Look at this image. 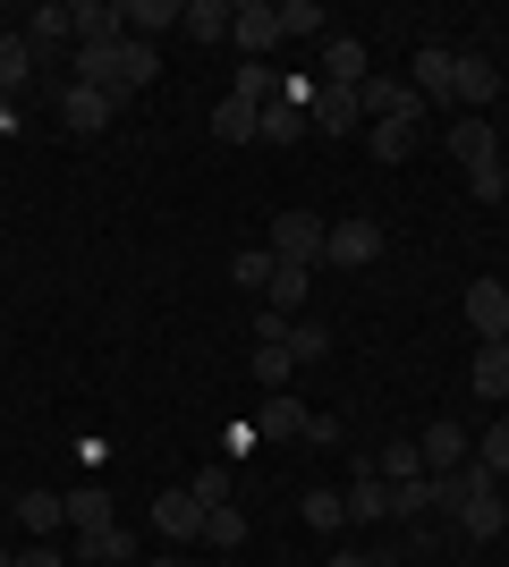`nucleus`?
I'll list each match as a JSON object with an SVG mask.
<instances>
[{
    "label": "nucleus",
    "mask_w": 509,
    "mask_h": 567,
    "mask_svg": "<svg viewBox=\"0 0 509 567\" xmlns=\"http://www.w3.org/2000/svg\"><path fill=\"white\" fill-rule=\"evenodd\" d=\"M315 432V406L289 399V390H272L264 406H255V441H306Z\"/></svg>",
    "instance_id": "39448f33"
},
{
    "label": "nucleus",
    "mask_w": 509,
    "mask_h": 567,
    "mask_svg": "<svg viewBox=\"0 0 509 567\" xmlns=\"http://www.w3.org/2000/svg\"><path fill=\"white\" fill-rule=\"evenodd\" d=\"M187 492L204 499V508H221V499H230V466H204V474H195V483H187Z\"/></svg>",
    "instance_id": "e433bc0d"
},
{
    "label": "nucleus",
    "mask_w": 509,
    "mask_h": 567,
    "mask_svg": "<svg viewBox=\"0 0 509 567\" xmlns=\"http://www.w3.org/2000/svg\"><path fill=\"white\" fill-rule=\"evenodd\" d=\"M281 348H289V364H323V355H332V331H323V322H289Z\"/></svg>",
    "instance_id": "5701e85b"
},
{
    "label": "nucleus",
    "mask_w": 509,
    "mask_h": 567,
    "mask_svg": "<svg viewBox=\"0 0 509 567\" xmlns=\"http://www.w3.org/2000/svg\"><path fill=\"white\" fill-rule=\"evenodd\" d=\"M501 288H509V271H501Z\"/></svg>",
    "instance_id": "79ce46f5"
},
{
    "label": "nucleus",
    "mask_w": 509,
    "mask_h": 567,
    "mask_svg": "<svg viewBox=\"0 0 509 567\" xmlns=\"http://www.w3.org/2000/svg\"><path fill=\"white\" fill-rule=\"evenodd\" d=\"M476 466L509 474V424H485V441H476Z\"/></svg>",
    "instance_id": "72a5a7b5"
},
{
    "label": "nucleus",
    "mask_w": 509,
    "mask_h": 567,
    "mask_svg": "<svg viewBox=\"0 0 509 567\" xmlns=\"http://www.w3.org/2000/svg\"><path fill=\"white\" fill-rule=\"evenodd\" d=\"M467 187H476V204H501V195H509V169L485 162V169H467Z\"/></svg>",
    "instance_id": "c9c22d12"
},
{
    "label": "nucleus",
    "mask_w": 509,
    "mask_h": 567,
    "mask_svg": "<svg viewBox=\"0 0 509 567\" xmlns=\"http://www.w3.org/2000/svg\"><path fill=\"white\" fill-rule=\"evenodd\" d=\"M204 543H213V550H238V543H246V517L230 508V499H221V508H204Z\"/></svg>",
    "instance_id": "bb28decb"
},
{
    "label": "nucleus",
    "mask_w": 509,
    "mask_h": 567,
    "mask_svg": "<svg viewBox=\"0 0 509 567\" xmlns=\"http://www.w3.org/2000/svg\"><path fill=\"white\" fill-rule=\"evenodd\" d=\"M492 94H501V69H492L485 51H450V102L485 118V102H492Z\"/></svg>",
    "instance_id": "f03ea898"
},
{
    "label": "nucleus",
    "mask_w": 509,
    "mask_h": 567,
    "mask_svg": "<svg viewBox=\"0 0 509 567\" xmlns=\"http://www.w3.org/2000/svg\"><path fill=\"white\" fill-rule=\"evenodd\" d=\"M230 43H238L246 60H264V51L281 43V9H272V0H238V9H230Z\"/></svg>",
    "instance_id": "20e7f679"
},
{
    "label": "nucleus",
    "mask_w": 509,
    "mask_h": 567,
    "mask_svg": "<svg viewBox=\"0 0 509 567\" xmlns=\"http://www.w3.org/2000/svg\"><path fill=\"white\" fill-rule=\"evenodd\" d=\"M297 517L315 525V534H339V525H348V499H339V492H306V499H297Z\"/></svg>",
    "instance_id": "393cba45"
},
{
    "label": "nucleus",
    "mask_w": 509,
    "mask_h": 567,
    "mask_svg": "<svg viewBox=\"0 0 509 567\" xmlns=\"http://www.w3.org/2000/svg\"><path fill=\"white\" fill-rule=\"evenodd\" d=\"M339 499H348V517H357V525H383L390 517V483L374 474V457H357V483H348Z\"/></svg>",
    "instance_id": "9b49d317"
},
{
    "label": "nucleus",
    "mask_w": 509,
    "mask_h": 567,
    "mask_svg": "<svg viewBox=\"0 0 509 567\" xmlns=\"http://www.w3.org/2000/svg\"><path fill=\"white\" fill-rule=\"evenodd\" d=\"M408 85H416V94H425V102H434V94H450V51H416Z\"/></svg>",
    "instance_id": "a878e982"
},
{
    "label": "nucleus",
    "mask_w": 509,
    "mask_h": 567,
    "mask_svg": "<svg viewBox=\"0 0 509 567\" xmlns=\"http://www.w3.org/2000/svg\"><path fill=\"white\" fill-rule=\"evenodd\" d=\"M230 94H246V102H272V94H281V76H272V60H246V69L230 76Z\"/></svg>",
    "instance_id": "7c9ffc66"
},
{
    "label": "nucleus",
    "mask_w": 509,
    "mask_h": 567,
    "mask_svg": "<svg viewBox=\"0 0 509 567\" xmlns=\"http://www.w3.org/2000/svg\"><path fill=\"white\" fill-rule=\"evenodd\" d=\"M416 457H425V474H459L467 457H476V441H467L459 424H425L416 432Z\"/></svg>",
    "instance_id": "0eeeda50"
},
{
    "label": "nucleus",
    "mask_w": 509,
    "mask_h": 567,
    "mask_svg": "<svg viewBox=\"0 0 509 567\" xmlns=\"http://www.w3.org/2000/svg\"><path fill=\"white\" fill-rule=\"evenodd\" d=\"M365 76H374V69H365V43H357V34H323V85H348V94H357Z\"/></svg>",
    "instance_id": "9d476101"
},
{
    "label": "nucleus",
    "mask_w": 509,
    "mask_h": 567,
    "mask_svg": "<svg viewBox=\"0 0 509 567\" xmlns=\"http://www.w3.org/2000/svg\"><path fill=\"white\" fill-rule=\"evenodd\" d=\"M450 508H459V534H467V543H492V534H501V492H485V499H450Z\"/></svg>",
    "instance_id": "412c9836"
},
{
    "label": "nucleus",
    "mask_w": 509,
    "mask_h": 567,
    "mask_svg": "<svg viewBox=\"0 0 509 567\" xmlns=\"http://www.w3.org/2000/svg\"><path fill=\"white\" fill-rule=\"evenodd\" d=\"M434 499H441L434 474H416V483H390V517H416V508H434Z\"/></svg>",
    "instance_id": "c756f323"
},
{
    "label": "nucleus",
    "mask_w": 509,
    "mask_h": 567,
    "mask_svg": "<svg viewBox=\"0 0 509 567\" xmlns=\"http://www.w3.org/2000/svg\"><path fill=\"white\" fill-rule=\"evenodd\" d=\"M255 136H264V144H306V136H315V118H306V102H281V94H272L264 118H255Z\"/></svg>",
    "instance_id": "ddd939ff"
},
{
    "label": "nucleus",
    "mask_w": 509,
    "mask_h": 567,
    "mask_svg": "<svg viewBox=\"0 0 509 567\" xmlns=\"http://www.w3.org/2000/svg\"><path fill=\"white\" fill-rule=\"evenodd\" d=\"M77 567H136V534H128V525H94V534H77Z\"/></svg>",
    "instance_id": "1a4fd4ad"
},
{
    "label": "nucleus",
    "mask_w": 509,
    "mask_h": 567,
    "mask_svg": "<svg viewBox=\"0 0 509 567\" xmlns=\"http://www.w3.org/2000/svg\"><path fill=\"white\" fill-rule=\"evenodd\" d=\"M145 567H187V559H145Z\"/></svg>",
    "instance_id": "ea45409f"
},
{
    "label": "nucleus",
    "mask_w": 509,
    "mask_h": 567,
    "mask_svg": "<svg viewBox=\"0 0 509 567\" xmlns=\"http://www.w3.org/2000/svg\"><path fill=\"white\" fill-rule=\"evenodd\" d=\"M450 162H467V169L501 162V136H492V118H476V111H459V118H450Z\"/></svg>",
    "instance_id": "6e6552de"
},
{
    "label": "nucleus",
    "mask_w": 509,
    "mask_h": 567,
    "mask_svg": "<svg viewBox=\"0 0 509 567\" xmlns=\"http://www.w3.org/2000/svg\"><path fill=\"white\" fill-rule=\"evenodd\" d=\"M374 474H383V483H416V474H425V457H416V441H390V450L374 457Z\"/></svg>",
    "instance_id": "c85d7f7f"
},
{
    "label": "nucleus",
    "mask_w": 509,
    "mask_h": 567,
    "mask_svg": "<svg viewBox=\"0 0 509 567\" xmlns=\"http://www.w3.org/2000/svg\"><path fill=\"white\" fill-rule=\"evenodd\" d=\"M272 271H281V255H272V246H246V255L230 262V280H238L246 297H264V288H272Z\"/></svg>",
    "instance_id": "4be33fe9"
},
{
    "label": "nucleus",
    "mask_w": 509,
    "mask_h": 567,
    "mask_svg": "<svg viewBox=\"0 0 509 567\" xmlns=\"http://www.w3.org/2000/svg\"><path fill=\"white\" fill-rule=\"evenodd\" d=\"M69 525H77V534H94V525H120V508H111L102 492H69Z\"/></svg>",
    "instance_id": "cd10ccee"
},
{
    "label": "nucleus",
    "mask_w": 509,
    "mask_h": 567,
    "mask_svg": "<svg viewBox=\"0 0 509 567\" xmlns=\"http://www.w3.org/2000/svg\"><path fill=\"white\" fill-rule=\"evenodd\" d=\"M332 567H383V559H365V550H339V559Z\"/></svg>",
    "instance_id": "58836bf2"
},
{
    "label": "nucleus",
    "mask_w": 509,
    "mask_h": 567,
    "mask_svg": "<svg viewBox=\"0 0 509 567\" xmlns=\"http://www.w3.org/2000/svg\"><path fill=\"white\" fill-rule=\"evenodd\" d=\"M230 9H238V0H187V9H179L187 43H230Z\"/></svg>",
    "instance_id": "a211bd4d"
},
{
    "label": "nucleus",
    "mask_w": 509,
    "mask_h": 567,
    "mask_svg": "<svg viewBox=\"0 0 509 567\" xmlns=\"http://www.w3.org/2000/svg\"><path fill=\"white\" fill-rule=\"evenodd\" d=\"M18 525L34 543H51V534L69 525V492H18Z\"/></svg>",
    "instance_id": "4468645a"
},
{
    "label": "nucleus",
    "mask_w": 509,
    "mask_h": 567,
    "mask_svg": "<svg viewBox=\"0 0 509 567\" xmlns=\"http://www.w3.org/2000/svg\"><path fill=\"white\" fill-rule=\"evenodd\" d=\"M467 381H476V399H509V339H485L476 364H467Z\"/></svg>",
    "instance_id": "f3484780"
},
{
    "label": "nucleus",
    "mask_w": 509,
    "mask_h": 567,
    "mask_svg": "<svg viewBox=\"0 0 509 567\" xmlns=\"http://www.w3.org/2000/svg\"><path fill=\"white\" fill-rule=\"evenodd\" d=\"M467 322H476V339H509V288L476 280V288H467Z\"/></svg>",
    "instance_id": "f8f14e48"
},
{
    "label": "nucleus",
    "mask_w": 509,
    "mask_h": 567,
    "mask_svg": "<svg viewBox=\"0 0 509 567\" xmlns=\"http://www.w3.org/2000/svg\"><path fill=\"white\" fill-rule=\"evenodd\" d=\"M18 567H69V559H60V543H26Z\"/></svg>",
    "instance_id": "4c0bfd02"
},
{
    "label": "nucleus",
    "mask_w": 509,
    "mask_h": 567,
    "mask_svg": "<svg viewBox=\"0 0 509 567\" xmlns=\"http://www.w3.org/2000/svg\"><path fill=\"white\" fill-rule=\"evenodd\" d=\"M306 118H315L323 136H357V127H365V111H357V94H348V85H323Z\"/></svg>",
    "instance_id": "2eb2a0df"
},
{
    "label": "nucleus",
    "mask_w": 509,
    "mask_h": 567,
    "mask_svg": "<svg viewBox=\"0 0 509 567\" xmlns=\"http://www.w3.org/2000/svg\"><path fill=\"white\" fill-rule=\"evenodd\" d=\"M408 144H416V127H374V162H408Z\"/></svg>",
    "instance_id": "f704fd0d"
},
{
    "label": "nucleus",
    "mask_w": 509,
    "mask_h": 567,
    "mask_svg": "<svg viewBox=\"0 0 509 567\" xmlns=\"http://www.w3.org/2000/svg\"><path fill=\"white\" fill-rule=\"evenodd\" d=\"M111 111H120V102L102 94V85H60V127H69V136H102V127H111Z\"/></svg>",
    "instance_id": "7ed1b4c3"
},
{
    "label": "nucleus",
    "mask_w": 509,
    "mask_h": 567,
    "mask_svg": "<svg viewBox=\"0 0 509 567\" xmlns=\"http://www.w3.org/2000/svg\"><path fill=\"white\" fill-rule=\"evenodd\" d=\"M374 255H383V229H374V220H332V237H323V262H339V271H365Z\"/></svg>",
    "instance_id": "423d86ee"
},
{
    "label": "nucleus",
    "mask_w": 509,
    "mask_h": 567,
    "mask_svg": "<svg viewBox=\"0 0 509 567\" xmlns=\"http://www.w3.org/2000/svg\"><path fill=\"white\" fill-rule=\"evenodd\" d=\"M289 348H255V381H264V390H289Z\"/></svg>",
    "instance_id": "473e14b6"
},
{
    "label": "nucleus",
    "mask_w": 509,
    "mask_h": 567,
    "mask_svg": "<svg viewBox=\"0 0 509 567\" xmlns=\"http://www.w3.org/2000/svg\"><path fill=\"white\" fill-rule=\"evenodd\" d=\"M255 118H264V102L221 94V102H213V136H221V144H246V136H255Z\"/></svg>",
    "instance_id": "6ab92c4d"
},
{
    "label": "nucleus",
    "mask_w": 509,
    "mask_h": 567,
    "mask_svg": "<svg viewBox=\"0 0 509 567\" xmlns=\"http://www.w3.org/2000/svg\"><path fill=\"white\" fill-rule=\"evenodd\" d=\"M26 76H34V43H26V34H0V94H18Z\"/></svg>",
    "instance_id": "b1692460"
},
{
    "label": "nucleus",
    "mask_w": 509,
    "mask_h": 567,
    "mask_svg": "<svg viewBox=\"0 0 509 567\" xmlns=\"http://www.w3.org/2000/svg\"><path fill=\"white\" fill-rule=\"evenodd\" d=\"M0 567H18V550H0Z\"/></svg>",
    "instance_id": "a19ab883"
},
{
    "label": "nucleus",
    "mask_w": 509,
    "mask_h": 567,
    "mask_svg": "<svg viewBox=\"0 0 509 567\" xmlns=\"http://www.w3.org/2000/svg\"><path fill=\"white\" fill-rule=\"evenodd\" d=\"M153 76H162V51H153V43H128V34H120V76H111V102L136 94V85H153Z\"/></svg>",
    "instance_id": "dca6fc26"
},
{
    "label": "nucleus",
    "mask_w": 509,
    "mask_h": 567,
    "mask_svg": "<svg viewBox=\"0 0 509 567\" xmlns=\"http://www.w3.org/2000/svg\"><path fill=\"white\" fill-rule=\"evenodd\" d=\"M153 525H162V534H204V499L195 492H162L153 499Z\"/></svg>",
    "instance_id": "aec40b11"
},
{
    "label": "nucleus",
    "mask_w": 509,
    "mask_h": 567,
    "mask_svg": "<svg viewBox=\"0 0 509 567\" xmlns=\"http://www.w3.org/2000/svg\"><path fill=\"white\" fill-rule=\"evenodd\" d=\"M323 237H332V229H323V213H281L264 246H272L281 262H306V271H315V262H323Z\"/></svg>",
    "instance_id": "f257e3e1"
},
{
    "label": "nucleus",
    "mask_w": 509,
    "mask_h": 567,
    "mask_svg": "<svg viewBox=\"0 0 509 567\" xmlns=\"http://www.w3.org/2000/svg\"><path fill=\"white\" fill-rule=\"evenodd\" d=\"M323 25L332 18H323L315 0H281V34H323Z\"/></svg>",
    "instance_id": "2f4dec72"
}]
</instances>
